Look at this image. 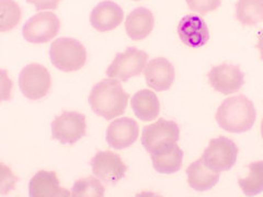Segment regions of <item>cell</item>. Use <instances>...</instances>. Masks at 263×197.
I'll return each instance as SVG.
<instances>
[{"mask_svg": "<svg viewBox=\"0 0 263 197\" xmlns=\"http://www.w3.org/2000/svg\"><path fill=\"white\" fill-rule=\"evenodd\" d=\"M128 96L119 81L104 79L93 86L89 104L97 115L110 121L125 112Z\"/></svg>", "mask_w": 263, "mask_h": 197, "instance_id": "6da1fadb", "label": "cell"}, {"mask_svg": "<svg viewBox=\"0 0 263 197\" xmlns=\"http://www.w3.org/2000/svg\"><path fill=\"white\" fill-rule=\"evenodd\" d=\"M256 119L257 112L252 101L242 94L226 98L216 113L219 127L229 133H246L252 128Z\"/></svg>", "mask_w": 263, "mask_h": 197, "instance_id": "7a4b0ae2", "label": "cell"}, {"mask_svg": "<svg viewBox=\"0 0 263 197\" xmlns=\"http://www.w3.org/2000/svg\"><path fill=\"white\" fill-rule=\"evenodd\" d=\"M49 57L57 69L65 72L77 71L84 67L87 62V51L79 41L61 37L52 43Z\"/></svg>", "mask_w": 263, "mask_h": 197, "instance_id": "3957f363", "label": "cell"}, {"mask_svg": "<svg viewBox=\"0 0 263 197\" xmlns=\"http://www.w3.org/2000/svg\"><path fill=\"white\" fill-rule=\"evenodd\" d=\"M148 55L136 47H128L124 53H119L106 69V76L111 79L127 81L145 70Z\"/></svg>", "mask_w": 263, "mask_h": 197, "instance_id": "277c9868", "label": "cell"}, {"mask_svg": "<svg viewBox=\"0 0 263 197\" xmlns=\"http://www.w3.org/2000/svg\"><path fill=\"white\" fill-rule=\"evenodd\" d=\"M238 157L237 145L227 137L212 139L209 147L204 150L202 160L212 170L224 172L232 169Z\"/></svg>", "mask_w": 263, "mask_h": 197, "instance_id": "5b68a950", "label": "cell"}, {"mask_svg": "<svg viewBox=\"0 0 263 197\" xmlns=\"http://www.w3.org/2000/svg\"><path fill=\"white\" fill-rule=\"evenodd\" d=\"M61 28V21L53 12H41L24 23L23 37L32 44H43L53 40Z\"/></svg>", "mask_w": 263, "mask_h": 197, "instance_id": "8992f818", "label": "cell"}, {"mask_svg": "<svg viewBox=\"0 0 263 197\" xmlns=\"http://www.w3.org/2000/svg\"><path fill=\"white\" fill-rule=\"evenodd\" d=\"M51 86V75L42 65L30 64L20 72L19 88L30 100H40L46 96Z\"/></svg>", "mask_w": 263, "mask_h": 197, "instance_id": "52a82bcc", "label": "cell"}, {"mask_svg": "<svg viewBox=\"0 0 263 197\" xmlns=\"http://www.w3.org/2000/svg\"><path fill=\"white\" fill-rule=\"evenodd\" d=\"M180 138V128L174 121L159 119L157 122L145 126L141 142L149 153L160 148L177 143Z\"/></svg>", "mask_w": 263, "mask_h": 197, "instance_id": "ba28073f", "label": "cell"}, {"mask_svg": "<svg viewBox=\"0 0 263 197\" xmlns=\"http://www.w3.org/2000/svg\"><path fill=\"white\" fill-rule=\"evenodd\" d=\"M86 135V117L78 112H64L52 123V136L62 144L72 145Z\"/></svg>", "mask_w": 263, "mask_h": 197, "instance_id": "9c48e42d", "label": "cell"}, {"mask_svg": "<svg viewBox=\"0 0 263 197\" xmlns=\"http://www.w3.org/2000/svg\"><path fill=\"white\" fill-rule=\"evenodd\" d=\"M92 173L105 184H117L125 176L127 167L119 154L112 151H99L91 159Z\"/></svg>", "mask_w": 263, "mask_h": 197, "instance_id": "30bf717a", "label": "cell"}, {"mask_svg": "<svg viewBox=\"0 0 263 197\" xmlns=\"http://www.w3.org/2000/svg\"><path fill=\"white\" fill-rule=\"evenodd\" d=\"M208 77L214 90L226 95L239 91L245 84V75L239 66L232 64H221L213 67Z\"/></svg>", "mask_w": 263, "mask_h": 197, "instance_id": "8fae6325", "label": "cell"}, {"mask_svg": "<svg viewBox=\"0 0 263 197\" xmlns=\"http://www.w3.org/2000/svg\"><path fill=\"white\" fill-rule=\"evenodd\" d=\"M138 135L137 123L129 117H121L112 122L106 129V142L113 149L123 150L133 145Z\"/></svg>", "mask_w": 263, "mask_h": 197, "instance_id": "7c38bea8", "label": "cell"}, {"mask_svg": "<svg viewBox=\"0 0 263 197\" xmlns=\"http://www.w3.org/2000/svg\"><path fill=\"white\" fill-rule=\"evenodd\" d=\"M178 34L189 47H202L209 42L210 31L206 23L199 15L189 14L181 19L178 26Z\"/></svg>", "mask_w": 263, "mask_h": 197, "instance_id": "4fadbf2b", "label": "cell"}, {"mask_svg": "<svg viewBox=\"0 0 263 197\" xmlns=\"http://www.w3.org/2000/svg\"><path fill=\"white\" fill-rule=\"evenodd\" d=\"M145 79L156 91L169 90L175 80V67L166 58H154L145 68Z\"/></svg>", "mask_w": 263, "mask_h": 197, "instance_id": "5bb4252c", "label": "cell"}, {"mask_svg": "<svg viewBox=\"0 0 263 197\" xmlns=\"http://www.w3.org/2000/svg\"><path fill=\"white\" fill-rule=\"evenodd\" d=\"M124 18L122 8L113 2L105 0L92 10L90 14V23L99 32H108L118 28Z\"/></svg>", "mask_w": 263, "mask_h": 197, "instance_id": "9a60e30c", "label": "cell"}, {"mask_svg": "<svg viewBox=\"0 0 263 197\" xmlns=\"http://www.w3.org/2000/svg\"><path fill=\"white\" fill-rule=\"evenodd\" d=\"M29 195L31 197H67L71 192L61 187L55 172L39 171L30 180Z\"/></svg>", "mask_w": 263, "mask_h": 197, "instance_id": "2e32d148", "label": "cell"}, {"mask_svg": "<svg viewBox=\"0 0 263 197\" xmlns=\"http://www.w3.org/2000/svg\"><path fill=\"white\" fill-rule=\"evenodd\" d=\"M154 169L161 174H174L182 167L183 151L177 143L164 146L151 153Z\"/></svg>", "mask_w": 263, "mask_h": 197, "instance_id": "e0dca14e", "label": "cell"}, {"mask_svg": "<svg viewBox=\"0 0 263 197\" xmlns=\"http://www.w3.org/2000/svg\"><path fill=\"white\" fill-rule=\"evenodd\" d=\"M155 24L154 14L149 9L139 7L132 11L125 21L127 35L133 41H141L151 34Z\"/></svg>", "mask_w": 263, "mask_h": 197, "instance_id": "ac0fdd59", "label": "cell"}, {"mask_svg": "<svg viewBox=\"0 0 263 197\" xmlns=\"http://www.w3.org/2000/svg\"><path fill=\"white\" fill-rule=\"evenodd\" d=\"M187 183L191 188L199 192H205L213 188L219 181V172L212 170L202 160L191 163L186 169Z\"/></svg>", "mask_w": 263, "mask_h": 197, "instance_id": "d6986e66", "label": "cell"}, {"mask_svg": "<svg viewBox=\"0 0 263 197\" xmlns=\"http://www.w3.org/2000/svg\"><path fill=\"white\" fill-rule=\"evenodd\" d=\"M132 109L138 120L152 122L159 115L160 104L158 97L151 90H141L132 96Z\"/></svg>", "mask_w": 263, "mask_h": 197, "instance_id": "ffe728a7", "label": "cell"}, {"mask_svg": "<svg viewBox=\"0 0 263 197\" xmlns=\"http://www.w3.org/2000/svg\"><path fill=\"white\" fill-rule=\"evenodd\" d=\"M236 19L245 27H253L263 22V0H238Z\"/></svg>", "mask_w": 263, "mask_h": 197, "instance_id": "44dd1931", "label": "cell"}, {"mask_svg": "<svg viewBox=\"0 0 263 197\" xmlns=\"http://www.w3.org/2000/svg\"><path fill=\"white\" fill-rule=\"evenodd\" d=\"M248 168V176L238 180V184L246 196H256L263 192V161H254Z\"/></svg>", "mask_w": 263, "mask_h": 197, "instance_id": "7402d4cb", "label": "cell"}, {"mask_svg": "<svg viewBox=\"0 0 263 197\" xmlns=\"http://www.w3.org/2000/svg\"><path fill=\"white\" fill-rule=\"evenodd\" d=\"M0 31L7 32L14 29L21 20V9L13 0H0Z\"/></svg>", "mask_w": 263, "mask_h": 197, "instance_id": "603a6c76", "label": "cell"}, {"mask_svg": "<svg viewBox=\"0 0 263 197\" xmlns=\"http://www.w3.org/2000/svg\"><path fill=\"white\" fill-rule=\"evenodd\" d=\"M104 186L98 178H85L77 180L71 188L72 197H102Z\"/></svg>", "mask_w": 263, "mask_h": 197, "instance_id": "cb8c5ba5", "label": "cell"}, {"mask_svg": "<svg viewBox=\"0 0 263 197\" xmlns=\"http://www.w3.org/2000/svg\"><path fill=\"white\" fill-rule=\"evenodd\" d=\"M185 2L192 11L200 14L216 10L221 4V0H185Z\"/></svg>", "mask_w": 263, "mask_h": 197, "instance_id": "d4e9b609", "label": "cell"}, {"mask_svg": "<svg viewBox=\"0 0 263 197\" xmlns=\"http://www.w3.org/2000/svg\"><path fill=\"white\" fill-rule=\"evenodd\" d=\"M61 0H27V3L32 4L36 10L56 9Z\"/></svg>", "mask_w": 263, "mask_h": 197, "instance_id": "484cf974", "label": "cell"}, {"mask_svg": "<svg viewBox=\"0 0 263 197\" xmlns=\"http://www.w3.org/2000/svg\"><path fill=\"white\" fill-rule=\"evenodd\" d=\"M257 47H258L259 52H260V57H261V60L263 61V30L260 32V34H259V41H258Z\"/></svg>", "mask_w": 263, "mask_h": 197, "instance_id": "4316f807", "label": "cell"}, {"mask_svg": "<svg viewBox=\"0 0 263 197\" xmlns=\"http://www.w3.org/2000/svg\"><path fill=\"white\" fill-rule=\"evenodd\" d=\"M261 135H262V138H263V120H262V124H261Z\"/></svg>", "mask_w": 263, "mask_h": 197, "instance_id": "83f0119b", "label": "cell"}, {"mask_svg": "<svg viewBox=\"0 0 263 197\" xmlns=\"http://www.w3.org/2000/svg\"><path fill=\"white\" fill-rule=\"evenodd\" d=\"M134 2H139V0H134Z\"/></svg>", "mask_w": 263, "mask_h": 197, "instance_id": "f1b7e54d", "label": "cell"}]
</instances>
